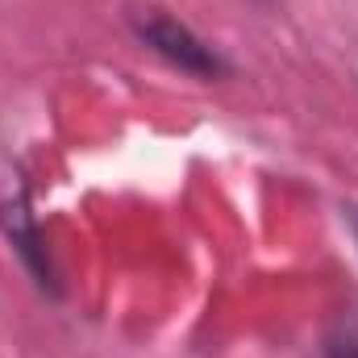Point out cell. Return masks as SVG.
Listing matches in <instances>:
<instances>
[{"label":"cell","mask_w":358,"mask_h":358,"mask_svg":"<svg viewBox=\"0 0 358 358\" xmlns=\"http://www.w3.org/2000/svg\"><path fill=\"white\" fill-rule=\"evenodd\" d=\"M0 221H4V229H8V238H13V246H17V255L25 259V267L38 275V283H42V287H50V292H55V267H50V255H46L42 234H38V225L29 221L25 204L0 208Z\"/></svg>","instance_id":"2"},{"label":"cell","mask_w":358,"mask_h":358,"mask_svg":"<svg viewBox=\"0 0 358 358\" xmlns=\"http://www.w3.org/2000/svg\"><path fill=\"white\" fill-rule=\"evenodd\" d=\"M134 34H138L159 59H167L171 67L196 76V80H217V76L229 71V63H225L204 38H196L183 21L167 17L163 8H142V13H134Z\"/></svg>","instance_id":"1"},{"label":"cell","mask_w":358,"mask_h":358,"mask_svg":"<svg viewBox=\"0 0 358 358\" xmlns=\"http://www.w3.org/2000/svg\"><path fill=\"white\" fill-rule=\"evenodd\" d=\"M325 358H358V325H342L338 334H329Z\"/></svg>","instance_id":"3"},{"label":"cell","mask_w":358,"mask_h":358,"mask_svg":"<svg viewBox=\"0 0 358 358\" xmlns=\"http://www.w3.org/2000/svg\"><path fill=\"white\" fill-rule=\"evenodd\" d=\"M346 221H350V229H355V242H358V208H346Z\"/></svg>","instance_id":"4"}]
</instances>
